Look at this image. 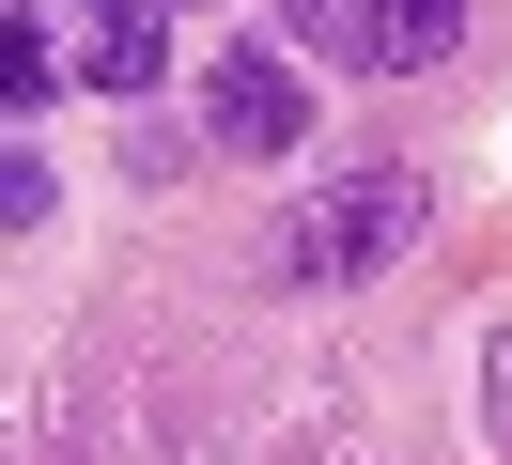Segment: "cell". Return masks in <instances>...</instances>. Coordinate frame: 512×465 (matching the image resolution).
Returning <instances> with one entry per match:
<instances>
[{
    "instance_id": "cell-1",
    "label": "cell",
    "mask_w": 512,
    "mask_h": 465,
    "mask_svg": "<svg viewBox=\"0 0 512 465\" xmlns=\"http://www.w3.org/2000/svg\"><path fill=\"white\" fill-rule=\"evenodd\" d=\"M419 233H435V186L404 155H357V171H311V202L280 217V279L295 295H357V279L419 264Z\"/></svg>"
},
{
    "instance_id": "cell-2",
    "label": "cell",
    "mask_w": 512,
    "mask_h": 465,
    "mask_svg": "<svg viewBox=\"0 0 512 465\" xmlns=\"http://www.w3.org/2000/svg\"><path fill=\"white\" fill-rule=\"evenodd\" d=\"M202 140H218V155H264V171H280V155H311V93H295V62L264 47V31L202 62Z\"/></svg>"
},
{
    "instance_id": "cell-3",
    "label": "cell",
    "mask_w": 512,
    "mask_h": 465,
    "mask_svg": "<svg viewBox=\"0 0 512 465\" xmlns=\"http://www.w3.org/2000/svg\"><path fill=\"white\" fill-rule=\"evenodd\" d=\"M78 78L94 93H156L171 78V16L156 0H78Z\"/></svg>"
},
{
    "instance_id": "cell-4",
    "label": "cell",
    "mask_w": 512,
    "mask_h": 465,
    "mask_svg": "<svg viewBox=\"0 0 512 465\" xmlns=\"http://www.w3.org/2000/svg\"><path fill=\"white\" fill-rule=\"evenodd\" d=\"M466 47V0H357V78H435Z\"/></svg>"
},
{
    "instance_id": "cell-5",
    "label": "cell",
    "mask_w": 512,
    "mask_h": 465,
    "mask_svg": "<svg viewBox=\"0 0 512 465\" xmlns=\"http://www.w3.org/2000/svg\"><path fill=\"white\" fill-rule=\"evenodd\" d=\"M47 93H63V47H47V31H32V16H16V31H0V109L32 124V109H47Z\"/></svg>"
},
{
    "instance_id": "cell-6",
    "label": "cell",
    "mask_w": 512,
    "mask_h": 465,
    "mask_svg": "<svg viewBox=\"0 0 512 465\" xmlns=\"http://www.w3.org/2000/svg\"><path fill=\"white\" fill-rule=\"evenodd\" d=\"M264 47H342L357 62V0H264Z\"/></svg>"
},
{
    "instance_id": "cell-7",
    "label": "cell",
    "mask_w": 512,
    "mask_h": 465,
    "mask_svg": "<svg viewBox=\"0 0 512 465\" xmlns=\"http://www.w3.org/2000/svg\"><path fill=\"white\" fill-rule=\"evenodd\" d=\"M47 202H63V186H47V155L16 140V155H0V217H16V233H47Z\"/></svg>"
},
{
    "instance_id": "cell-8",
    "label": "cell",
    "mask_w": 512,
    "mask_h": 465,
    "mask_svg": "<svg viewBox=\"0 0 512 465\" xmlns=\"http://www.w3.org/2000/svg\"><path fill=\"white\" fill-rule=\"evenodd\" d=\"M481 450H512V326L481 341Z\"/></svg>"
},
{
    "instance_id": "cell-9",
    "label": "cell",
    "mask_w": 512,
    "mask_h": 465,
    "mask_svg": "<svg viewBox=\"0 0 512 465\" xmlns=\"http://www.w3.org/2000/svg\"><path fill=\"white\" fill-rule=\"evenodd\" d=\"M156 16H202V0H156Z\"/></svg>"
}]
</instances>
